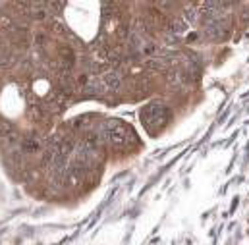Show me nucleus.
Returning <instances> with one entry per match:
<instances>
[{"instance_id":"f257e3e1","label":"nucleus","mask_w":249,"mask_h":245,"mask_svg":"<svg viewBox=\"0 0 249 245\" xmlns=\"http://www.w3.org/2000/svg\"><path fill=\"white\" fill-rule=\"evenodd\" d=\"M141 116H143V123H145L149 129H159L162 123L166 122V118H168V110H166L162 105L155 103V105L147 106V108L143 110Z\"/></svg>"}]
</instances>
